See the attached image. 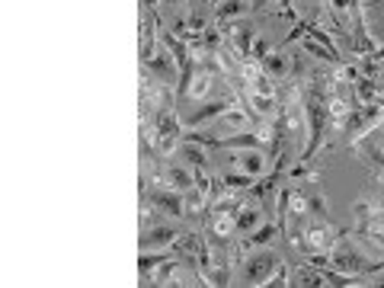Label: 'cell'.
I'll return each instance as SVG.
<instances>
[{
	"label": "cell",
	"instance_id": "obj_1",
	"mask_svg": "<svg viewBox=\"0 0 384 288\" xmlns=\"http://www.w3.org/2000/svg\"><path fill=\"white\" fill-rule=\"evenodd\" d=\"M340 231H342V227L333 224L330 218L314 215V221L301 224L298 231L292 234V244L301 250V253H317V250H330V244L336 240V234H340Z\"/></svg>",
	"mask_w": 384,
	"mask_h": 288
},
{
	"label": "cell",
	"instance_id": "obj_2",
	"mask_svg": "<svg viewBox=\"0 0 384 288\" xmlns=\"http://www.w3.org/2000/svg\"><path fill=\"white\" fill-rule=\"evenodd\" d=\"M173 61L176 58L170 55V48L163 45L161 35L141 42V68H144L147 74H154L161 83H170V87L176 83V64Z\"/></svg>",
	"mask_w": 384,
	"mask_h": 288
},
{
	"label": "cell",
	"instance_id": "obj_3",
	"mask_svg": "<svg viewBox=\"0 0 384 288\" xmlns=\"http://www.w3.org/2000/svg\"><path fill=\"white\" fill-rule=\"evenodd\" d=\"M141 202H151V208L170 215V218H182L186 215V192L170 189V186H157L141 179Z\"/></svg>",
	"mask_w": 384,
	"mask_h": 288
},
{
	"label": "cell",
	"instance_id": "obj_4",
	"mask_svg": "<svg viewBox=\"0 0 384 288\" xmlns=\"http://www.w3.org/2000/svg\"><path fill=\"white\" fill-rule=\"evenodd\" d=\"M180 119H176L173 109H161L154 116V148L161 157H170V154L180 148Z\"/></svg>",
	"mask_w": 384,
	"mask_h": 288
},
{
	"label": "cell",
	"instance_id": "obj_5",
	"mask_svg": "<svg viewBox=\"0 0 384 288\" xmlns=\"http://www.w3.org/2000/svg\"><path fill=\"white\" fill-rule=\"evenodd\" d=\"M279 266V260H275V253H259V256H250V260L244 263V285H263L266 279H269V272Z\"/></svg>",
	"mask_w": 384,
	"mask_h": 288
},
{
	"label": "cell",
	"instance_id": "obj_6",
	"mask_svg": "<svg viewBox=\"0 0 384 288\" xmlns=\"http://www.w3.org/2000/svg\"><path fill=\"white\" fill-rule=\"evenodd\" d=\"M259 64H263V71L273 77V80H288V77L295 74V55H288L285 48L269 52V55H266Z\"/></svg>",
	"mask_w": 384,
	"mask_h": 288
},
{
	"label": "cell",
	"instance_id": "obj_7",
	"mask_svg": "<svg viewBox=\"0 0 384 288\" xmlns=\"http://www.w3.org/2000/svg\"><path fill=\"white\" fill-rule=\"evenodd\" d=\"M352 212H356V218H359V234L384 231V205H375V202H356Z\"/></svg>",
	"mask_w": 384,
	"mask_h": 288
},
{
	"label": "cell",
	"instance_id": "obj_8",
	"mask_svg": "<svg viewBox=\"0 0 384 288\" xmlns=\"http://www.w3.org/2000/svg\"><path fill=\"white\" fill-rule=\"evenodd\" d=\"M211 125H215V128H230L237 135V131H244V128H253V112L244 109V106H230V109H224Z\"/></svg>",
	"mask_w": 384,
	"mask_h": 288
},
{
	"label": "cell",
	"instance_id": "obj_9",
	"mask_svg": "<svg viewBox=\"0 0 384 288\" xmlns=\"http://www.w3.org/2000/svg\"><path fill=\"white\" fill-rule=\"evenodd\" d=\"M234 100H237V96H230V100H215V103L202 106V109H199V112H192V116H189V119H182V125H186V128H199V125H209V122H215V119L221 116L224 109H230V106H234Z\"/></svg>",
	"mask_w": 384,
	"mask_h": 288
},
{
	"label": "cell",
	"instance_id": "obj_10",
	"mask_svg": "<svg viewBox=\"0 0 384 288\" xmlns=\"http://www.w3.org/2000/svg\"><path fill=\"white\" fill-rule=\"evenodd\" d=\"M209 237H215L218 244H228V240H234V234H237V218L234 215H224V212H211V224H209Z\"/></svg>",
	"mask_w": 384,
	"mask_h": 288
},
{
	"label": "cell",
	"instance_id": "obj_11",
	"mask_svg": "<svg viewBox=\"0 0 384 288\" xmlns=\"http://www.w3.org/2000/svg\"><path fill=\"white\" fill-rule=\"evenodd\" d=\"M288 285H298V288H321V285H327V279H323V269H321V266H314V263H304V266H298V269L292 272Z\"/></svg>",
	"mask_w": 384,
	"mask_h": 288
},
{
	"label": "cell",
	"instance_id": "obj_12",
	"mask_svg": "<svg viewBox=\"0 0 384 288\" xmlns=\"http://www.w3.org/2000/svg\"><path fill=\"white\" fill-rule=\"evenodd\" d=\"M199 244H202V234H196V231H189V234H176V240L170 244V253L173 256H180V260H196V253H199Z\"/></svg>",
	"mask_w": 384,
	"mask_h": 288
},
{
	"label": "cell",
	"instance_id": "obj_13",
	"mask_svg": "<svg viewBox=\"0 0 384 288\" xmlns=\"http://www.w3.org/2000/svg\"><path fill=\"white\" fill-rule=\"evenodd\" d=\"M209 148H202V144H196V141H180V154H182V160H186L192 170H211L209 167Z\"/></svg>",
	"mask_w": 384,
	"mask_h": 288
},
{
	"label": "cell",
	"instance_id": "obj_14",
	"mask_svg": "<svg viewBox=\"0 0 384 288\" xmlns=\"http://www.w3.org/2000/svg\"><path fill=\"white\" fill-rule=\"evenodd\" d=\"M176 234H180V231H173V227H154V231H147V227H144V234H141V250L167 247V244H173V240H176Z\"/></svg>",
	"mask_w": 384,
	"mask_h": 288
},
{
	"label": "cell",
	"instance_id": "obj_15",
	"mask_svg": "<svg viewBox=\"0 0 384 288\" xmlns=\"http://www.w3.org/2000/svg\"><path fill=\"white\" fill-rule=\"evenodd\" d=\"M244 13H247V0H224V4H218L211 26H224L230 20H240Z\"/></svg>",
	"mask_w": 384,
	"mask_h": 288
},
{
	"label": "cell",
	"instance_id": "obj_16",
	"mask_svg": "<svg viewBox=\"0 0 384 288\" xmlns=\"http://www.w3.org/2000/svg\"><path fill=\"white\" fill-rule=\"evenodd\" d=\"M301 52H307V55L321 58V61L333 64V68H342V55H340V52H336V48L321 45V42H314V39H311V35H307V39H304V45H301Z\"/></svg>",
	"mask_w": 384,
	"mask_h": 288
},
{
	"label": "cell",
	"instance_id": "obj_17",
	"mask_svg": "<svg viewBox=\"0 0 384 288\" xmlns=\"http://www.w3.org/2000/svg\"><path fill=\"white\" fill-rule=\"evenodd\" d=\"M279 237V224H263L259 231H250L247 234V240L240 244V253L244 250H253V247H263V244H269V240Z\"/></svg>",
	"mask_w": 384,
	"mask_h": 288
},
{
	"label": "cell",
	"instance_id": "obj_18",
	"mask_svg": "<svg viewBox=\"0 0 384 288\" xmlns=\"http://www.w3.org/2000/svg\"><path fill=\"white\" fill-rule=\"evenodd\" d=\"M237 167H240V173H250V176H263V170H266V157L259 151H244V154H237Z\"/></svg>",
	"mask_w": 384,
	"mask_h": 288
},
{
	"label": "cell",
	"instance_id": "obj_19",
	"mask_svg": "<svg viewBox=\"0 0 384 288\" xmlns=\"http://www.w3.org/2000/svg\"><path fill=\"white\" fill-rule=\"evenodd\" d=\"M259 221H263V208L253 205V202H247V205L240 208V215H237V234H250Z\"/></svg>",
	"mask_w": 384,
	"mask_h": 288
},
{
	"label": "cell",
	"instance_id": "obj_20",
	"mask_svg": "<svg viewBox=\"0 0 384 288\" xmlns=\"http://www.w3.org/2000/svg\"><path fill=\"white\" fill-rule=\"evenodd\" d=\"M288 279H292V269L285 266V263H279V266L269 272V279L263 282V285H273V288H282V285H288Z\"/></svg>",
	"mask_w": 384,
	"mask_h": 288
},
{
	"label": "cell",
	"instance_id": "obj_21",
	"mask_svg": "<svg viewBox=\"0 0 384 288\" xmlns=\"http://www.w3.org/2000/svg\"><path fill=\"white\" fill-rule=\"evenodd\" d=\"M327 7L333 13H352L356 10V0H327Z\"/></svg>",
	"mask_w": 384,
	"mask_h": 288
},
{
	"label": "cell",
	"instance_id": "obj_22",
	"mask_svg": "<svg viewBox=\"0 0 384 288\" xmlns=\"http://www.w3.org/2000/svg\"><path fill=\"white\" fill-rule=\"evenodd\" d=\"M266 55H269V42H266L263 35H259V39L253 42V52H250V58H253V61H263Z\"/></svg>",
	"mask_w": 384,
	"mask_h": 288
},
{
	"label": "cell",
	"instance_id": "obj_23",
	"mask_svg": "<svg viewBox=\"0 0 384 288\" xmlns=\"http://www.w3.org/2000/svg\"><path fill=\"white\" fill-rule=\"evenodd\" d=\"M275 4H279V10H282V16H285L288 23H298V13H295V7H292V0H275Z\"/></svg>",
	"mask_w": 384,
	"mask_h": 288
},
{
	"label": "cell",
	"instance_id": "obj_24",
	"mask_svg": "<svg viewBox=\"0 0 384 288\" xmlns=\"http://www.w3.org/2000/svg\"><path fill=\"white\" fill-rule=\"evenodd\" d=\"M368 157L378 164V170H384V141H381V144H371V148H368Z\"/></svg>",
	"mask_w": 384,
	"mask_h": 288
},
{
	"label": "cell",
	"instance_id": "obj_25",
	"mask_svg": "<svg viewBox=\"0 0 384 288\" xmlns=\"http://www.w3.org/2000/svg\"><path fill=\"white\" fill-rule=\"evenodd\" d=\"M218 4H224V0H211V4H209V7H218Z\"/></svg>",
	"mask_w": 384,
	"mask_h": 288
},
{
	"label": "cell",
	"instance_id": "obj_26",
	"mask_svg": "<svg viewBox=\"0 0 384 288\" xmlns=\"http://www.w3.org/2000/svg\"><path fill=\"white\" fill-rule=\"evenodd\" d=\"M381 4H384V0H381Z\"/></svg>",
	"mask_w": 384,
	"mask_h": 288
}]
</instances>
